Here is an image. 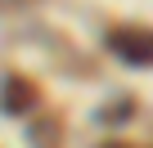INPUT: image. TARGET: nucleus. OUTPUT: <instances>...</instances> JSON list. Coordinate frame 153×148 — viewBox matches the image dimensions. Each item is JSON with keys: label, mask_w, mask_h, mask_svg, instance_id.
I'll list each match as a JSON object with an SVG mask.
<instances>
[{"label": "nucleus", "mask_w": 153, "mask_h": 148, "mask_svg": "<svg viewBox=\"0 0 153 148\" xmlns=\"http://www.w3.org/2000/svg\"><path fill=\"white\" fill-rule=\"evenodd\" d=\"M108 49L126 63H153V32H113Z\"/></svg>", "instance_id": "nucleus-1"}, {"label": "nucleus", "mask_w": 153, "mask_h": 148, "mask_svg": "<svg viewBox=\"0 0 153 148\" xmlns=\"http://www.w3.org/2000/svg\"><path fill=\"white\" fill-rule=\"evenodd\" d=\"M32 103H36V90H32V85H23V81L14 77V81L5 85V108H9V112H27Z\"/></svg>", "instance_id": "nucleus-2"}, {"label": "nucleus", "mask_w": 153, "mask_h": 148, "mask_svg": "<svg viewBox=\"0 0 153 148\" xmlns=\"http://www.w3.org/2000/svg\"><path fill=\"white\" fill-rule=\"evenodd\" d=\"M108 148H122V144H108Z\"/></svg>", "instance_id": "nucleus-3"}]
</instances>
